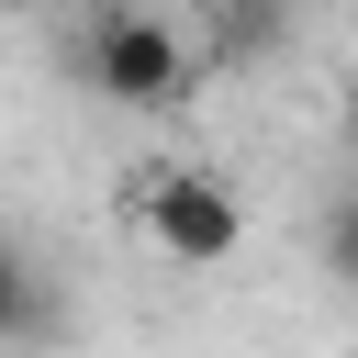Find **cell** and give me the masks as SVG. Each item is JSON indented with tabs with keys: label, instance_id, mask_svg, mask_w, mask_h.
I'll list each match as a JSON object with an SVG mask.
<instances>
[{
	"label": "cell",
	"instance_id": "cell-1",
	"mask_svg": "<svg viewBox=\"0 0 358 358\" xmlns=\"http://www.w3.org/2000/svg\"><path fill=\"white\" fill-rule=\"evenodd\" d=\"M78 78H90L112 112H168V101L190 90V45H179V22H157V11H101V34L78 45Z\"/></svg>",
	"mask_w": 358,
	"mask_h": 358
},
{
	"label": "cell",
	"instance_id": "cell-2",
	"mask_svg": "<svg viewBox=\"0 0 358 358\" xmlns=\"http://www.w3.org/2000/svg\"><path fill=\"white\" fill-rule=\"evenodd\" d=\"M134 224H145V246L179 257V268H224V257L246 246V213H235V190H224L213 168H145Z\"/></svg>",
	"mask_w": 358,
	"mask_h": 358
},
{
	"label": "cell",
	"instance_id": "cell-3",
	"mask_svg": "<svg viewBox=\"0 0 358 358\" xmlns=\"http://www.w3.org/2000/svg\"><path fill=\"white\" fill-rule=\"evenodd\" d=\"M34 336H56V302H45V268L0 235V347H34Z\"/></svg>",
	"mask_w": 358,
	"mask_h": 358
},
{
	"label": "cell",
	"instance_id": "cell-4",
	"mask_svg": "<svg viewBox=\"0 0 358 358\" xmlns=\"http://www.w3.org/2000/svg\"><path fill=\"white\" fill-rule=\"evenodd\" d=\"M324 268H347V280H358V201H347V213L324 224Z\"/></svg>",
	"mask_w": 358,
	"mask_h": 358
},
{
	"label": "cell",
	"instance_id": "cell-5",
	"mask_svg": "<svg viewBox=\"0 0 358 358\" xmlns=\"http://www.w3.org/2000/svg\"><path fill=\"white\" fill-rule=\"evenodd\" d=\"M347 134H358V78H347Z\"/></svg>",
	"mask_w": 358,
	"mask_h": 358
},
{
	"label": "cell",
	"instance_id": "cell-6",
	"mask_svg": "<svg viewBox=\"0 0 358 358\" xmlns=\"http://www.w3.org/2000/svg\"><path fill=\"white\" fill-rule=\"evenodd\" d=\"M0 11H34V0H0Z\"/></svg>",
	"mask_w": 358,
	"mask_h": 358
}]
</instances>
